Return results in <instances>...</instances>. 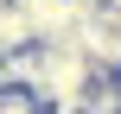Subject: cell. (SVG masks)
Returning a JSON list of instances; mask_svg holds the SVG:
<instances>
[{"label":"cell","mask_w":121,"mask_h":114,"mask_svg":"<svg viewBox=\"0 0 121 114\" xmlns=\"http://www.w3.org/2000/svg\"><path fill=\"white\" fill-rule=\"evenodd\" d=\"M89 83H96V70L83 63V51H77V44H38V83H32L38 108L77 114V102H83V89H89Z\"/></svg>","instance_id":"obj_1"},{"label":"cell","mask_w":121,"mask_h":114,"mask_svg":"<svg viewBox=\"0 0 121 114\" xmlns=\"http://www.w3.org/2000/svg\"><path fill=\"white\" fill-rule=\"evenodd\" d=\"M0 114H38V95H26V89H0Z\"/></svg>","instance_id":"obj_2"}]
</instances>
